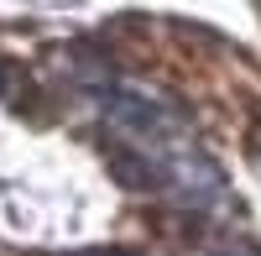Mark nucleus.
Returning a JSON list of instances; mask_svg holds the SVG:
<instances>
[{
	"mask_svg": "<svg viewBox=\"0 0 261 256\" xmlns=\"http://www.w3.org/2000/svg\"><path fill=\"white\" fill-rule=\"evenodd\" d=\"M105 167L125 183V188H141V194H167V162L151 157V152H130V146H110L105 152Z\"/></svg>",
	"mask_w": 261,
	"mask_h": 256,
	"instance_id": "f257e3e1",
	"label": "nucleus"
},
{
	"mask_svg": "<svg viewBox=\"0 0 261 256\" xmlns=\"http://www.w3.org/2000/svg\"><path fill=\"white\" fill-rule=\"evenodd\" d=\"M11 94H16V68L0 58V99H11Z\"/></svg>",
	"mask_w": 261,
	"mask_h": 256,
	"instance_id": "f03ea898",
	"label": "nucleus"
},
{
	"mask_svg": "<svg viewBox=\"0 0 261 256\" xmlns=\"http://www.w3.org/2000/svg\"><path fill=\"white\" fill-rule=\"evenodd\" d=\"M214 256H261L256 246H241V251H214Z\"/></svg>",
	"mask_w": 261,
	"mask_h": 256,
	"instance_id": "7ed1b4c3",
	"label": "nucleus"
}]
</instances>
